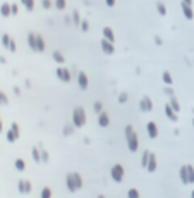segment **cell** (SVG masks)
Instances as JSON below:
<instances>
[{
    "label": "cell",
    "mask_w": 194,
    "mask_h": 198,
    "mask_svg": "<svg viewBox=\"0 0 194 198\" xmlns=\"http://www.w3.org/2000/svg\"><path fill=\"white\" fill-rule=\"evenodd\" d=\"M124 136H126V141H127V148L131 152H138V146H139V138H138V133L134 131V127L131 124H127L126 129H124Z\"/></svg>",
    "instance_id": "cell-1"
},
{
    "label": "cell",
    "mask_w": 194,
    "mask_h": 198,
    "mask_svg": "<svg viewBox=\"0 0 194 198\" xmlns=\"http://www.w3.org/2000/svg\"><path fill=\"white\" fill-rule=\"evenodd\" d=\"M65 186L71 193H76L77 190H81L82 186V177L77 174V172H69L65 176Z\"/></svg>",
    "instance_id": "cell-2"
},
{
    "label": "cell",
    "mask_w": 194,
    "mask_h": 198,
    "mask_svg": "<svg viewBox=\"0 0 194 198\" xmlns=\"http://www.w3.org/2000/svg\"><path fill=\"white\" fill-rule=\"evenodd\" d=\"M72 122L76 127H82L86 124V110L82 107H76L72 112Z\"/></svg>",
    "instance_id": "cell-3"
},
{
    "label": "cell",
    "mask_w": 194,
    "mask_h": 198,
    "mask_svg": "<svg viewBox=\"0 0 194 198\" xmlns=\"http://www.w3.org/2000/svg\"><path fill=\"white\" fill-rule=\"evenodd\" d=\"M110 177H112L115 183H122L124 181V167L120 164H115L110 169Z\"/></svg>",
    "instance_id": "cell-4"
},
{
    "label": "cell",
    "mask_w": 194,
    "mask_h": 198,
    "mask_svg": "<svg viewBox=\"0 0 194 198\" xmlns=\"http://www.w3.org/2000/svg\"><path fill=\"white\" fill-rule=\"evenodd\" d=\"M7 141L9 143H14V141H17L19 140V136H21V131H19V126H17V122H12L11 124V129L7 131Z\"/></svg>",
    "instance_id": "cell-5"
},
{
    "label": "cell",
    "mask_w": 194,
    "mask_h": 198,
    "mask_svg": "<svg viewBox=\"0 0 194 198\" xmlns=\"http://www.w3.org/2000/svg\"><path fill=\"white\" fill-rule=\"evenodd\" d=\"M55 76H57V78H59L62 83H71V78H72V76H71V71H69L67 67H59V69L55 71Z\"/></svg>",
    "instance_id": "cell-6"
},
{
    "label": "cell",
    "mask_w": 194,
    "mask_h": 198,
    "mask_svg": "<svg viewBox=\"0 0 194 198\" xmlns=\"http://www.w3.org/2000/svg\"><path fill=\"white\" fill-rule=\"evenodd\" d=\"M139 108H141V112H151L153 110V102L149 97H143L139 100Z\"/></svg>",
    "instance_id": "cell-7"
},
{
    "label": "cell",
    "mask_w": 194,
    "mask_h": 198,
    "mask_svg": "<svg viewBox=\"0 0 194 198\" xmlns=\"http://www.w3.org/2000/svg\"><path fill=\"white\" fill-rule=\"evenodd\" d=\"M101 50H103V53H107V55H112L113 52H115V47H113V41L107 40V38H103L101 40Z\"/></svg>",
    "instance_id": "cell-8"
},
{
    "label": "cell",
    "mask_w": 194,
    "mask_h": 198,
    "mask_svg": "<svg viewBox=\"0 0 194 198\" xmlns=\"http://www.w3.org/2000/svg\"><path fill=\"white\" fill-rule=\"evenodd\" d=\"M17 190H19V193H21V195H29L31 190H33V186H31V183L28 179H21V181H19V184H17Z\"/></svg>",
    "instance_id": "cell-9"
},
{
    "label": "cell",
    "mask_w": 194,
    "mask_h": 198,
    "mask_svg": "<svg viewBox=\"0 0 194 198\" xmlns=\"http://www.w3.org/2000/svg\"><path fill=\"white\" fill-rule=\"evenodd\" d=\"M180 7H182V14L187 21H192L194 19V11H192V5L186 4V2H180Z\"/></svg>",
    "instance_id": "cell-10"
},
{
    "label": "cell",
    "mask_w": 194,
    "mask_h": 198,
    "mask_svg": "<svg viewBox=\"0 0 194 198\" xmlns=\"http://www.w3.org/2000/svg\"><path fill=\"white\" fill-rule=\"evenodd\" d=\"M146 133H148V136L151 140H155L158 136V126L157 122H153V121H149L148 124H146Z\"/></svg>",
    "instance_id": "cell-11"
},
{
    "label": "cell",
    "mask_w": 194,
    "mask_h": 198,
    "mask_svg": "<svg viewBox=\"0 0 194 198\" xmlns=\"http://www.w3.org/2000/svg\"><path fill=\"white\" fill-rule=\"evenodd\" d=\"M77 85L81 90H88V86H90V79H88V74L86 72H79L77 74Z\"/></svg>",
    "instance_id": "cell-12"
},
{
    "label": "cell",
    "mask_w": 194,
    "mask_h": 198,
    "mask_svg": "<svg viewBox=\"0 0 194 198\" xmlns=\"http://www.w3.org/2000/svg\"><path fill=\"white\" fill-rule=\"evenodd\" d=\"M179 179L182 184H189V169H187V164L179 169Z\"/></svg>",
    "instance_id": "cell-13"
},
{
    "label": "cell",
    "mask_w": 194,
    "mask_h": 198,
    "mask_svg": "<svg viewBox=\"0 0 194 198\" xmlns=\"http://www.w3.org/2000/svg\"><path fill=\"white\" fill-rule=\"evenodd\" d=\"M165 116H167L172 122H177V121H179V112H175V110H174L168 104L165 105Z\"/></svg>",
    "instance_id": "cell-14"
},
{
    "label": "cell",
    "mask_w": 194,
    "mask_h": 198,
    "mask_svg": "<svg viewBox=\"0 0 194 198\" xmlns=\"http://www.w3.org/2000/svg\"><path fill=\"white\" fill-rule=\"evenodd\" d=\"M98 124L101 127H108L110 126V116L107 112H100L98 114Z\"/></svg>",
    "instance_id": "cell-15"
},
{
    "label": "cell",
    "mask_w": 194,
    "mask_h": 198,
    "mask_svg": "<svg viewBox=\"0 0 194 198\" xmlns=\"http://www.w3.org/2000/svg\"><path fill=\"white\" fill-rule=\"evenodd\" d=\"M158 167V162H157V155L155 153H151L149 155V160H148V165H146V171L148 172H155Z\"/></svg>",
    "instance_id": "cell-16"
},
{
    "label": "cell",
    "mask_w": 194,
    "mask_h": 198,
    "mask_svg": "<svg viewBox=\"0 0 194 198\" xmlns=\"http://www.w3.org/2000/svg\"><path fill=\"white\" fill-rule=\"evenodd\" d=\"M101 33H103V38H107V40H110V41H115V35H113V30L110 26H105Z\"/></svg>",
    "instance_id": "cell-17"
},
{
    "label": "cell",
    "mask_w": 194,
    "mask_h": 198,
    "mask_svg": "<svg viewBox=\"0 0 194 198\" xmlns=\"http://www.w3.org/2000/svg\"><path fill=\"white\" fill-rule=\"evenodd\" d=\"M28 45H29V48L33 50H36V33H33V31H31V33H28Z\"/></svg>",
    "instance_id": "cell-18"
},
{
    "label": "cell",
    "mask_w": 194,
    "mask_h": 198,
    "mask_svg": "<svg viewBox=\"0 0 194 198\" xmlns=\"http://www.w3.org/2000/svg\"><path fill=\"white\" fill-rule=\"evenodd\" d=\"M0 14L4 16V17H9V16H12V11H11V4H7V2H4V4L0 5Z\"/></svg>",
    "instance_id": "cell-19"
},
{
    "label": "cell",
    "mask_w": 194,
    "mask_h": 198,
    "mask_svg": "<svg viewBox=\"0 0 194 198\" xmlns=\"http://www.w3.org/2000/svg\"><path fill=\"white\" fill-rule=\"evenodd\" d=\"M45 40L41 38V35H36V50L34 52H45Z\"/></svg>",
    "instance_id": "cell-20"
},
{
    "label": "cell",
    "mask_w": 194,
    "mask_h": 198,
    "mask_svg": "<svg viewBox=\"0 0 194 198\" xmlns=\"http://www.w3.org/2000/svg\"><path fill=\"white\" fill-rule=\"evenodd\" d=\"M31 155H33V160L36 162V164H41V152H40V146H34V148L31 150Z\"/></svg>",
    "instance_id": "cell-21"
},
{
    "label": "cell",
    "mask_w": 194,
    "mask_h": 198,
    "mask_svg": "<svg viewBox=\"0 0 194 198\" xmlns=\"http://www.w3.org/2000/svg\"><path fill=\"white\" fill-rule=\"evenodd\" d=\"M168 105H170V107L174 108L175 112H180V104H179V100L175 98V95H174V97H170V102H168Z\"/></svg>",
    "instance_id": "cell-22"
},
{
    "label": "cell",
    "mask_w": 194,
    "mask_h": 198,
    "mask_svg": "<svg viewBox=\"0 0 194 198\" xmlns=\"http://www.w3.org/2000/svg\"><path fill=\"white\" fill-rule=\"evenodd\" d=\"M14 167H15V171L23 172L24 169H26V164H24L23 159H15V160H14Z\"/></svg>",
    "instance_id": "cell-23"
},
{
    "label": "cell",
    "mask_w": 194,
    "mask_h": 198,
    "mask_svg": "<svg viewBox=\"0 0 194 198\" xmlns=\"http://www.w3.org/2000/svg\"><path fill=\"white\" fill-rule=\"evenodd\" d=\"M38 146H40V152H41V162H43V164H46V162L50 160V155H48V152H46V150L43 148V146H41V143H40Z\"/></svg>",
    "instance_id": "cell-24"
},
{
    "label": "cell",
    "mask_w": 194,
    "mask_h": 198,
    "mask_svg": "<svg viewBox=\"0 0 194 198\" xmlns=\"http://www.w3.org/2000/svg\"><path fill=\"white\" fill-rule=\"evenodd\" d=\"M52 57H53V60H55L57 64H64V62H65V59H64V55H62V53L59 52V50H55V52L52 53Z\"/></svg>",
    "instance_id": "cell-25"
},
{
    "label": "cell",
    "mask_w": 194,
    "mask_h": 198,
    "mask_svg": "<svg viewBox=\"0 0 194 198\" xmlns=\"http://www.w3.org/2000/svg\"><path fill=\"white\" fill-rule=\"evenodd\" d=\"M149 155H151V152L149 150H144L143 152V159H141V165L146 169V165H148V160H149Z\"/></svg>",
    "instance_id": "cell-26"
},
{
    "label": "cell",
    "mask_w": 194,
    "mask_h": 198,
    "mask_svg": "<svg viewBox=\"0 0 194 198\" xmlns=\"http://www.w3.org/2000/svg\"><path fill=\"white\" fill-rule=\"evenodd\" d=\"M157 11H158V14H160V16H167V7H165V4H163V2H160V0L157 2Z\"/></svg>",
    "instance_id": "cell-27"
},
{
    "label": "cell",
    "mask_w": 194,
    "mask_h": 198,
    "mask_svg": "<svg viewBox=\"0 0 194 198\" xmlns=\"http://www.w3.org/2000/svg\"><path fill=\"white\" fill-rule=\"evenodd\" d=\"M71 17H72V24H76V26H79V24H81V21H82V19H81V16H79V12H77V11H74V12H72V16H71Z\"/></svg>",
    "instance_id": "cell-28"
},
{
    "label": "cell",
    "mask_w": 194,
    "mask_h": 198,
    "mask_svg": "<svg viewBox=\"0 0 194 198\" xmlns=\"http://www.w3.org/2000/svg\"><path fill=\"white\" fill-rule=\"evenodd\" d=\"M53 5H55V9H59V11H64L65 5H67V0H55Z\"/></svg>",
    "instance_id": "cell-29"
},
{
    "label": "cell",
    "mask_w": 194,
    "mask_h": 198,
    "mask_svg": "<svg viewBox=\"0 0 194 198\" xmlns=\"http://www.w3.org/2000/svg\"><path fill=\"white\" fill-rule=\"evenodd\" d=\"M161 79H163L165 85H172V81H174V79H172V74L168 71H165L163 74H161Z\"/></svg>",
    "instance_id": "cell-30"
},
{
    "label": "cell",
    "mask_w": 194,
    "mask_h": 198,
    "mask_svg": "<svg viewBox=\"0 0 194 198\" xmlns=\"http://www.w3.org/2000/svg\"><path fill=\"white\" fill-rule=\"evenodd\" d=\"M23 5L26 7L28 12H31L34 9V0H23Z\"/></svg>",
    "instance_id": "cell-31"
},
{
    "label": "cell",
    "mask_w": 194,
    "mask_h": 198,
    "mask_svg": "<svg viewBox=\"0 0 194 198\" xmlns=\"http://www.w3.org/2000/svg\"><path fill=\"white\" fill-rule=\"evenodd\" d=\"M79 28H81L82 33H88V30H90V23H88V19H82L81 24H79Z\"/></svg>",
    "instance_id": "cell-32"
},
{
    "label": "cell",
    "mask_w": 194,
    "mask_h": 198,
    "mask_svg": "<svg viewBox=\"0 0 194 198\" xmlns=\"http://www.w3.org/2000/svg\"><path fill=\"white\" fill-rule=\"evenodd\" d=\"M0 41H2V45H4L5 48H7L9 43H11V36H9L7 33H4V35H2V38H0Z\"/></svg>",
    "instance_id": "cell-33"
},
{
    "label": "cell",
    "mask_w": 194,
    "mask_h": 198,
    "mask_svg": "<svg viewBox=\"0 0 194 198\" xmlns=\"http://www.w3.org/2000/svg\"><path fill=\"white\" fill-rule=\"evenodd\" d=\"M187 169H189V184H194V167L187 164Z\"/></svg>",
    "instance_id": "cell-34"
},
{
    "label": "cell",
    "mask_w": 194,
    "mask_h": 198,
    "mask_svg": "<svg viewBox=\"0 0 194 198\" xmlns=\"http://www.w3.org/2000/svg\"><path fill=\"white\" fill-rule=\"evenodd\" d=\"M127 198H139V191L136 190V188L129 190V191H127Z\"/></svg>",
    "instance_id": "cell-35"
},
{
    "label": "cell",
    "mask_w": 194,
    "mask_h": 198,
    "mask_svg": "<svg viewBox=\"0 0 194 198\" xmlns=\"http://www.w3.org/2000/svg\"><path fill=\"white\" fill-rule=\"evenodd\" d=\"M72 133H74V127L72 126H69V124L67 126H64V131H62L64 136H69V135H72Z\"/></svg>",
    "instance_id": "cell-36"
},
{
    "label": "cell",
    "mask_w": 194,
    "mask_h": 198,
    "mask_svg": "<svg viewBox=\"0 0 194 198\" xmlns=\"http://www.w3.org/2000/svg\"><path fill=\"white\" fill-rule=\"evenodd\" d=\"M93 108H95V112H96V114L103 112V104H101V102H95Z\"/></svg>",
    "instance_id": "cell-37"
},
{
    "label": "cell",
    "mask_w": 194,
    "mask_h": 198,
    "mask_svg": "<svg viewBox=\"0 0 194 198\" xmlns=\"http://www.w3.org/2000/svg\"><path fill=\"white\" fill-rule=\"evenodd\" d=\"M52 196V190L50 188H43L41 190V198H50Z\"/></svg>",
    "instance_id": "cell-38"
},
{
    "label": "cell",
    "mask_w": 194,
    "mask_h": 198,
    "mask_svg": "<svg viewBox=\"0 0 194 198\" xmlns=\"http://www.w3.org/2000/svg\"><path fill=\"white\" fill-rule=\"evenodd\" d=\"M9 104V98L4 91H0V105H7Z\"/></svg>",
    "instance_id": "cell-39"
},
{
    "label": "cell",
    "mask_w": 194,
    "mask_h": 198,
    "mask_svg": "<svg viewBox=\"0 0 194 198\" xmlns=\"http://www.w3.org/2000/svg\"><path fill=\"white\" fill-rule=\"evenodd\" d=\"M165 95H167V97L168 98H170V97H174V95H175V91H174V88H170V85H167V88H165Z\"/></svg>",
    "instance_id": "cell-40"
},
{
    "label": "cell",
    "mask_w": 194,
    "mask_h": 198,
    "mask_svg": "<svg viewBox=\"0 0 194 198\" xmlns=\"http://www.w3.org/2000/svg\"><path fill=\"white\" fill-rule=\"evenodd\" d=\"M7 50H9V52H12V53H14V52H15V50H17V45H15V41H14V40H12V38H11V43H9V47H7Z\"/></svg>",
    "instance_id": "cell-41"
},
{
    "label": "cell",
    "mask_w": 194,
    "mask_h": 198,
    "mask_svg": "<svg viewBox=\"0 0 194 198\" xmlns=\"http://www.w3.org/2000/svg\"><path fill=\"white\" fill-rule=\"evenodd\" d=\"M127 100H129V95H127V93H124V91H122V93L119 95V104H126Z\"/></svg>",
    "instance_id": "cell-42"
},
{
    "label": "cell",
    "mask_w": 194,
    "mask_h": 198,
    "mask_svg": "<svg viewBox=\"0 0 194 198\" xmlns=\"http://www.w3.org/2000/svg\"><path fill=\"white\" fill-rule=\"evenodd\" d=\"M41 5H43V9H50L53 5L52 0H41Z\"/></svg>",
    "instance_id": "cell-43"
},
{
    "label": "cell",
    "mask_w": 194,
    "mask_h": 198,
    "mask_svg": "<svg viewBox=\"0 0 194 198\" xmlns=\"http://www.w3.org/2000/svg\"><path fill=\"white\" fill-rule=\"evenodd\" d=\"M11 11H12V16H15V14L19 12V7H17L15 4H11Z\"/></svg>",
    "instance_id": "cell-44"
},
{
    "label": "cell",
    "mask_w": 194,
    "mask_h": 198,
    "mask_svg": "<svg viewBox=\"0 0 194 198\" xmlns=\"http://www.w3.org/2000/svg\"><path fill=\"white\" fill-rule=\"evenodd\" d=\"M64 23H65V24H72V17H71V16H65V17H64Z\"/></svg>",
    "instance_id": "cell-45"
},
{
    "label": "cell",
    "mask_w": 194,
    "mask_h": 198,
    "mask_svg": "<svg viewBox=\"0 0 194 198\" xmlns=\"http://www.w3.org/2000/svg\"><path fill=\"white\" fill-rule=\"evenodd\" d=\"M105 2H107L108 7H113V5H115V0H105Z\"/></svg>",
    "instance_id": "cell-46"
},
{
    "label": "cell",
    "mask_w": 194,
    "mask_h": 198,
    "mask_svg": "<svg viewBox=\"0 0 194 198\" xmlns=\"http://www.w3.org/2000/svg\"><path fill=\"white\" fill-rule=\"evenodd\" d=\"M155 43H157V45H161L163 41H161V38H160V36H155Z\"/></svg>",
    "instance_id": "cell-47"
},
{
    "label": "cell",
    "mask_w": 194,
    "mask_h": 198,
    "mask_svg": "<svg viewBox=\"0 0 194 198\" xmlns=\"http://www.w3.org/2000/svg\"><path fill=\"white\" fill-rule=\"evenodd\" d=\"M4 129V122H2V119H0V131Z\"/></svg>",
    "instance_id": "cell-48"
},
{
    "label": "cell",
    "mask_w": 194,
    "mask_h": 198,
    "mask_svg": "<svg viewBox=\"0 0 194 198\" xmlns=\"http://www.w3.org/2000/svg\"><path fill=\"white\" fill-rule=\"evenodd\" d=\"M182 2H186V4H191V5H192V0H182Z\"/></svg>",
    "instance_id": "cell-49"
},
{
    "label": "cell",
    "mask_w": 194,
    "mask_h": 198,
    "mask_svg": "<svg viewBox=\"0 0 194 198\" xmlns=\"http://www.w3.org/2000/svg\"><path fill=\"white\" fill-rule=\"evenodd\" d=\"M191 196H192V198H194V190H192V193H191Z\"/></svg>",
    "instance_id": "cell-50"
},
{
    "label": "cell",
    "mask_w": 194,
    "mask_h": 198,
    "mask_svg": "<svg viewBox=\"0 0 194 198\" xmlns=\"http://www.w3.org/2000/svg\"><path fill=\"white\" fill-rule=\"evenodd\" d=\"M192 129H194V117H192Z\"/></svg>",
    "instance_id": "cell-51"
},
{
    "label": "cell",
    "mask_w": 194,
    "mask_h": 198,
    "mask_svg": "<svg viewBox=\"0 0 194 198\" xmlns=\"http://www.w3.org/2000/svg\"><path fill=\"white\" fill-rule=\"evenodd\" d=\"M21 2H23V0H21Z\"/></svg>",
    "instance_id": "cell-52"
}]
</instances>
